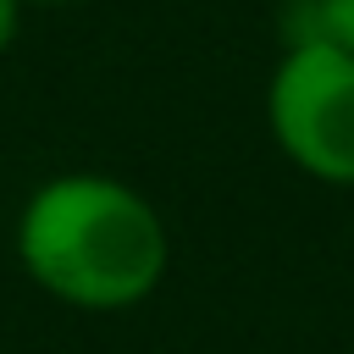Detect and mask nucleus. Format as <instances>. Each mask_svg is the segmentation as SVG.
I'll use <instances>...</instances> for the list:
<instances>
[{
    "mask_svg": "<svg viewBox=\"0 0 354 354\" xmlns=\"http://www.w3.org/2000/svg\"><path fill=\"white\" fill-rule=\"evenodd\" d=\"M17 260L72 310H127L160 288L171 238L133 183L111 171H61L22 205Z\"/></svg>",
    "mask_w": 354,
    "mask_h": 354,
    "instance_id": "nucleus-1",
    "label": "nucleus"
},
{
    "mask_svg": "<svg viewBox=\"0 0 354 354\" xmlns=\"http://www.w3.org/2000/svg\"><path fill=\"white\" fill-rule=\"evenodd\" d=\"M266 122L277 149L326 188H354V55L326 39L282 50L266 83Z\"/></svg>",
    "mask_w": 354,
    "mask_h": 354,
    "instance_id": "nucleus-2",
    "label": "nucleus"
},
{
    "mask_svg": "<svg viewBox=\"0 0 354 354\" xmlns=\"http://www.w3.org/2000/svg\"><path fill=\"white\" fill-rule=\"evenodd\" d=\"M299 39H326L354 55V0H293L288 44H299Z\"/></svg>",
    "mask_w": 354,
    "mask_h": 354,
    "instance_id": "nucleus-3",
    "label": "nucleus"
},
{
    "mask_svg": "<svg viewBox=\"0 0 354 354\" xmlns=\"http://www.w3.org/2000/svg\"><path fill=\"white\" fill-rule=\"evenodd\" d=\"M17 28H22V0H0V55L11 50Z\"/></svg>",
    "mask_w": 354,
    "mask_h": 354,
    "instance_id": "nucleus-4",
    "label": "nucleus"
},
{
    "mask_svg": "<svg viewBox=\"0 0 354 354\" xmlns=\"http://www.w3.org/2000/svg\"><path fill=\"white\" fill-rule=\"evenodd\" d=\"M22 6H77V0H22Z\"/></svg>",
    "mask_w": 354,
    "mask_h": 354,
    "instance_id": "nucleus-5",
    "label": "nucleus"
}]
</instances>
